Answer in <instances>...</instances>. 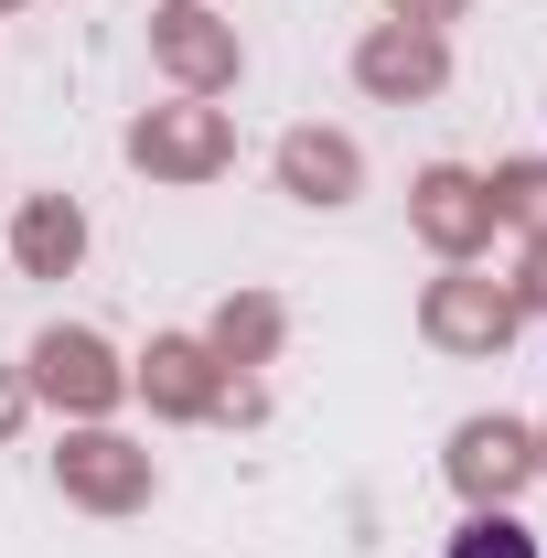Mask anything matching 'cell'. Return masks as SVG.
Returning <instances> with one entry per match:
<instances>
[{
  "label": "cell",
  "mask_w": 547,
  "mask_h": 558,
  "mask_svg": "<svg viewBox=\"0 0 547 558\" xmlns=\"http://www.w3.org/2000/svg\"><path fill=\"white\" fill-rule=\"evenodd\" d=\"M451 558H537V537H526L515 515H473V526L451 537Z\"/></svg>",
  "instance_id": "obj_1"
}]
</instances>
